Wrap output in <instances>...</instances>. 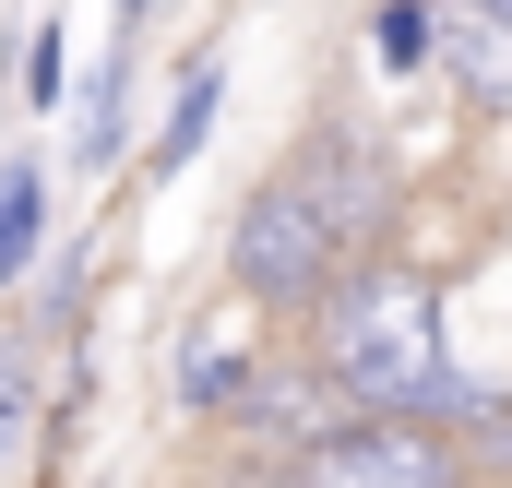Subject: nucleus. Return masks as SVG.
Returning a JSON list of instances; mask_svg holds the SVG:
<instances>
[{
  "mask_svg": "<svg viewBox=\"0 0 512 488\" xmlns=\"http://www.w3.org/2000/svg\"><path fill=\"white\" fill-rule=\"evenodd\" d=\"M60 84H72V36H60V24H36V36H24V108H36V120H60Z\"/></svg>",
  "mask_w": 512,
  "mask_h": 488,
  "instance_id": "11",
  "label": "nucleus"
},
{
  "mask_svg": "<svg viewBox=\"0 0 512 488\" xmlns=\"http://www.w3.org/2000/svg\"><path fill=\"white\" fill-rule=\"evenodd\" d=\"M274 488H465V453L441 429H393V417H346L310 453H286Z\"/></svg>",
  "mask_w": 512,
  "mask_h": 488,
  "instance_id": "3",
  "label": "nucleus"
},
{
  "mask_svg": "<svg viewBox=\"0 0 512 488\" xmlns=\"http://www.w3.org/2000/svg\"><path fill=\"white\" fill-rule=\"evenodd\" d=\"M382 227H393L382 155H370L358 131H310L251 203H239V227H227V286L262 298V310H310V298H334V286L370 262Z\"/></svg>",
  "mask_w": 512,
  "mask_h": 488,
  "instance_id": "1",
  "label": "nucleus"
},
{
  "mask_svg": "<svg viewBox=\"0 0 512 488\" xmlns=\"http://www.w3.org/2000/svg\"><path fill=\"white\" fill-rule=\"evenodd\" d=\"M120 12H131V24H143V0H120Z\"/></svg>",
  "mask_w": 512,
  "mask_h": 488,
  "instance_id": "13",
  "label": "nucleus"
},
{
  "mask_svg": "<svg viewBox=\"0 0 512 488\" xmlns=\"http://www.w3.org/2000/svg\"><path fill=\"white\" fill-rule=\"evenodd\" d=\"M477 12H501V24H512V0H477Z\"/></svg>",
  "mask_w": 512,
  "mask_h": 488,
  "instance_id": "12",
  "label": "nucleus"
},
{
  "mask_svg": "<svg viewBox=\"0 0 512 488\" xmlns=\"http://www.w3.org/2000/svg\"><path fill=\"white\" fill-rule=\"evenodd\" d=\"M24 429H36V346L0 334V465L24 453Z\"/></svg>",
  "mask_w": 512,
  "mask_h": 488,
  "instance_id": "9",
  "label": "nucleus"
},
{
  "mask_svg": "<svg viewBox=\"0 0 512 488\" xmlns=\"http://www.w3.org/2000/svg\"><path fill=\"white\" fill-rule=\"evenodd\" d=\"M36 239H48V167L12 155V167H0V286L36 262Z\"/></svg>",
  "mask_w": 512,
  "mask_h": 488,
  "instance_id": "7",
  "label": "nucleus"
},
{
  "mask_svg": "<svg viewBox=\"0 0 512 488\" xmlns=\"http://www.w3.org/2000/svg\"><path fill=\"white\" fill-rule=\"evenodd\" d=\"M501 453H512V429H501Z\"/></svg>",
  "mask_w": 512,
  "mask_h": 488,
  "instance_id": "14",
  "label": "nucleus"
},
{
  "mask_svg": "<svg viewBox=\"0 0 512 488\" xmlns=\"http://www.w3.org/2000/svg\"><path fill=\"white\" fill-rule=\"evenodd\" d=\"M322 381L358 405V417H393V429H489V393L453 369V334H441V286L417 262H358L322 310Z\"/></svg>",
  "mask_w": 512,
  "mask_h": 488,
  "instance_id": "2",
  "label": "nucleus"
},
{
  "mask_svg": "<svg viewBox=\"0 0 512 488\" xmlns=\"http://www.w3.org/2000/svg\"><path fill=\"white\" fill-rule=\"evenodd\" d=\"M429 60L453 72V96H465V108L512 120V24H501V12H477V0H441V12H429Z\"/></svg>",
  "mask_w": 512,
  "mask_h": 488,
  "instance_id": "4",
  "label": "nucleus"
},
{
  "mask_svg": "<svg viewBox=\"0 0 512 488\" xmlns=\"http://www.w3.org/2000/svg\"><path fill=\"white\" fill-rule=\"evenodd\" d=\"M429 12H441V0H382V12H370V60H382V72H429Z\"/></svg>",
  "mask_w": 512,
  "mask_h": 488,
  "instance_id": "8",
  "label": "nucleus"
},
{
  "mask_svg": "<svg viewBox=\"0 0 512 488\" xmlns=\"http://www.w3.org/2000/svg\"><path fill=\"white\" fill-rule=\"evenodd\" d=\"M131 48H143V24L96 60V96H84V131H72V155H84V167H108V155L131 143Z\"/></svg>",
  "mask_w": 512,
  "mask_h": 488,
  "instance_id": "6",
  "label": "nucleus"
},
{
  "mask_svg": "<svg viewBox=\"0 0 512 488\" xmlns=\"http://www.w3.org/2000/svg\"><path fill=\"white\" fill-rule=\"evenodd\" d=\"M215 120H227V60H191V72H179V108H167V131L143 143V179H179V167L215 143Z\"/></svg>",
  "mask_w": 512,
  "mask_h": 488,
  "instance_id": "5",
  "label": "nucleus"
},
{
  "mask_svg": "<svg viewBox=\"0 0 512 488\" xmlns=\"http://www.w3.org/2000/svg\"><path fill=\"white\" fill-rule=\"evenodd\" d=\"M239 393H251V358H239V346H203V358L179 369V405H191V417H227Z\"/></svg>",
  "mask_w": 512,
  "mask_h": 488,
  "instance_id": "10",
  "label": "nucleus"
}]
</instances>
